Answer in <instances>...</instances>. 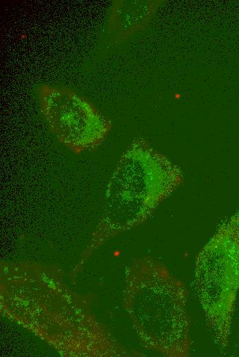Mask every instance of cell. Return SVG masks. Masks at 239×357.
Wrapping results in <instances>:
<instances>
[{
  "label": "cell",
  "mask_w": 239,
  "mask_h": 357,
  "mask_svg": "<svg viewBox=\"0 0 239 357\" xmlns=\"http://www.w3.org/2000/svg\"><path fill=\"white\" fill-rule=\"evenodd\" d=\"M193 286L216 343L225 349L239 288V209L197 254Z\"/></svg>",
  "instance_id": "cell-2"
},
{
  "label": "cell",
  "mask_w": 239,
  "mask_h": 357,
  "mask_svg": "<svg viewBox=\"0 0 239 357\" xmlns=\"http://www.w3.org/2000/svg\"><path fill=\"white\" fill-rule=\"evenodd\" d=\"M183 181L177 165L146 139L135 138L108 183L102 233L113 234L141 224Z\"/></svg>",
  "instance_id": "cell-1"
},
{
  "label": "cell",
  "mask_w": 239,
  "mask_h": 357,
  "mask_svg": "<svg viewBox=\"0 0 239 357\" xmlns=\"http://www.w3.org/2000/svg\"><path fill=\"white\" fill-rule=\"evenodd\" d=\"M148 290V319L153 334L151 344L168 357H187L191 350L187 288L162 263L153 261Z\"/></svg>",
  "instance_id": "cell-4"
},
{
  "label": "cell",
  "mask_w": 239,
  "mask_h": 357,
  "mask_svg": "<svg viewBox=\"0 0 239 357\" xmlns=\"http://www.w3.org/2000/svg\"><path fill=\"white\" fill-rule=\"evenodd\" d=\"M112 8L109 30L122 41L145 26L156 10L157 1H117Z\"/></svg>",
  "instance_id": "cell-5"
},
{
  "label": "cell",
  "mask_w": 239,
  "mask_h": 357,
  "mask_svg": "<svg viewBox=\"0 0 239 357\" xmlns=\"http://www.w3.org/2000/svg\"><path fill=\"white\" fill-rule=\"evenodd\" d=\"M38 93L50 130L71 151H91L104 141L112 122L89 100L70 89L47 84L41 86Z\"/></svg>",
  "instance_id": "cell-3"
}]
</instances>
